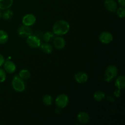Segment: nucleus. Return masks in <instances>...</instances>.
<instances>
[{"label": "nucleus", "mask_w": 125, "mask_h": 125, "mask_svg": "<svg viewBox=\"0 0 125 125\" xmlns=\"http://www.w3.org/2000/svg\"><path fill=\"white\" fill-rule=\"evenodd\" d=\"M70 24L68 21L63 20H58L54 24L52 27V32L56 35H65L70 30Z\"/></svg>", "instance_id": "f257e3e1"}, {"label": "nucleus", "mask_w": 125, "mask_h": 125, "mask_svg": "<svg viewBox=\"0 0 125 125\" xmlns=\"http://www.w3.org/2000/svg\"><path fill=\"white\" fill-rule=\"evenodd\" d=\"M118 74V69L115 65H109L107 67L104 74V80L107 83L113 81Z\"/></svg>", "instance_id": "f03ea898"}, {"label": "nucleus", "mask_w": 125, "mask_h": 125, "mask_svg": "<svg viewBox=\"0 0 125 125\" xmlns=\"http://www.w3.org/2000/svg\"><path fill=\"white\" fill-rule=\"evenodd\" d=\"M12 86L13 90L18 92H22L26 89V85L24 80L20 78L19 76H15L12 81Z\"/></svg>", "instance_id": "7ed1b4c3"}, {"label": "nucleus", "mask_w": 125, "mask_h": 125, "mask_svg": "<svg viewBox=\"0 0 125 125\" xmlns=\"http://www.w3.org/2000/svg\"><path fill=\"white\" fill-rule=\"evenodd\" d=\"M69 102L68 96L66 94H61L58 95L55 100V103L57 107L60 109H63L68 105Z\"/></svg>", "instance_id": "20e7f679"}, {"label": "nucleus", "mask_w": 125, "mask_h": 125, "mask_svg": "<svg viewBox=\"0 0 125 125\" xmlns=\"http://www.w3.org/2000/svg\"><path fill=\"white\" fill-rule=\"evenodd\" d=\"M26 42L28 46L33 48H39L42 44L41 40L39 39V37L35 35H32V34L27 37Z\"/></svg>", "instance_id": "39448f33"}, {"label": "nucleus", "mask_w": 125, "mask_h": 125, "mask_svg": "<svg viewBox=\"0 0 125 125\" xmlns=\"http://www.w3.org/2000/svg\"><path fill=\"white\" fill-rule=\"evenodd\" d=\"M35 22H36V17L31 13L25 15L22 19L23 24L24 26H27L30 27L34 25Z\"/></svg>", "instance_id": "423d86ee"}, {"label": "nucleus", "mask_w": 125, "mask_h": 125, "mask_svg": "<svg viewBox=\"0 0 125 125\" xmlns=\"http://www.w3.org/2000/svg\"><path fill=\"white\" fill-rule=\"evenodd\" d=\"M99 40L104 44H109L113 40V35L108 31L102 32L99 35Z\"/></svg>", "instance_id": "0eeeda50"}, {"label": "nucleus", "mask_w": 125, "mask_h": 125, "mask_svg": "<svg viewBox=\"0 0 125 125\" xmlns=\"http://www.w3.org/2000/svg\"><path fill=\"white\" fill-rule=\"evenodd\" d=\"M18 34L20 36L23 37H27L29 35L32 34V30L29 26L22 25L18 28Z\"/></svg>", "instance_id": "6e6552de"}, {"label": "nucleus", "mask_w": 125, "mask_h": 125, "mask_svg": "<svg viewBox=\"0 0 125 125\" xmlns=\"http://www.w3.org/2000/svg\"><path fill=\"white\" fill-rule=\"evenodd\" d=\"M3 65L5 72L9 73V74L13 73L16 71V69H17L16 65L15 64L14 62L10 61V60H7L6 61H5Z\"/></svg>", "instance_id": "1a4fd4ad"}, {"label": "nucleus", "mask_w": 125, "mask_h": 125, "mask_svg": "<svg viewBox=\"0 0 125 125\" xmlns=\"http://www.w3.org/2000/svg\"><path fill=\"white\" fill-rule=\"evenodd\" d=\"M104 5L107 10L112 13L115 12L118 8V5L115 0H106L104 2Z\"/></svg>", "instance_id": "9d476101"}, {"label": "nucleus", "mask_w": 125, "mask_h": 125, "mask_svg": "<svg viewBox=\"0 0 125 125\" xmlns=\"http://www.w3.org/2000/svg\"><path fill=\"white\" fill-rule=\"evenodd\" d=\"M65 40L63 37L57 35L53 40L54 46L57 50H62L65 46Z\"/></svg>", "instance_id": "9b49d317"}, {"label": "nucleus", "mask_w": 125, "mask_h": 125, "mask_svg": "<svg viewBox=\"0 0 125 125\" xmlns=\"http://www.w3.org/2000/svg\"><path fill=\"white\" fill-rule=\"evenodd\" d=\"M74 79L79 84H83L87 81L88 75L83 72H79L76 73L74 75Z\"/></svg>", "instance_id": "f8f14e48"}, {"label": "nucleus", "mask_w": 125, "mask_h": 125, "mask_svg": "<svg viewBox=\"0 0 125 125\" xmlns=\"http://www.w3.org/2000/svg\"><path fill=\"white\" fill-rule=\"evenodd\" d=\"M77 120L81 124H86L90 122V117L85 112H80L77 115Z\"/></svg>", "instance_id": "ddd939ff"}, {"label": "nucleus", "mask_w": 125, "mask_h": 125, "mask_svg": "<svg viewBox=\"0 0 125 125\" xmlns=\"http://www.w3.org/2000/svg\"><path fill=\"white\" fill-rule=\"evenodd\" d=\"M115 85L118 90H122L124 89L125 87V77L124 76L120 75L116 78Z\"/></svg>", "instance_id": "4468645a"}, {"label": "nucleus", "mask_w": 125, "mask_h": 125, "mask_svg": "<svg viewBox=\"0 0 125 125\" xmlns=\"http://www.w3.org/2000/svg\"><path fill=\"white\" fill-rule=\"evenodd\" d=\"M13 0H0V10L9 9L13 4Z\"/></svg>", "instance_id": "2eb2a0df"}, {"label": "nucleus", "mask_w": 125, "mask_h": 125, "mask_svg": "<svg viewBox=\"0 0 125 125\" xmlns=\"http://www.w3.org/2000/svg\"><path fill=\"white\" fill-rule=\"evenodd\" d=\"M55 35H56L54 34L53 32L48 31L43 35V40L45 42L48 43L54 40Z\"/></svg>", "instance_id": "dca6fc26"}, {"label": "nucleus", "mask_w": 125, "mask_h": 125, "mask_svg": "<svg viewBox=\"0 0 125 125\" xmlns=\"http://www.w3.org/2000/svg\"><path fill=\"white\" fill-rule=\"evenodd\" d=\"M40 47L41 50L46 54H50L52 51V45L47 42L41 44Z\"/></svg>", "instance_id": "f3484780"}, {"label": "nucleus", "mask_w": 125, "mask_h": 125, "mask_svg": "<svg viewBox=\"0 0 125 125\" xmlns=\"http://www.w3.org/2000/svg\"><path fill=\"white\" fill-rule=\"evenodd\" d=\"M105 94L102 91H96L94 94V98L95 101L98 102L102 101L105 98Z\"/></svg>", "instance_id": "a211bd4d"}, {"label": "nucleus", "mask_w": 125, "mask_h": 125, "mask_svg": "<svg viewBox=\"0 0 125 125\" xmlns=\"http://www.w3.org/2000/svg\"><path fill=\"white\" fill-rule=\"evenodd\" d=\"M31 73L29 70L26 69H23L19 72V76L20 78H21L23 80H27L29 78H30L31 77Z\"/></svg>", "instance_id": "6ab92c4d"}, {"label": "nucleus", "mask_w": 125, "mask_h": 125, "mask_svg": "<svg viewBox=\"0 0 125 125\" xmlns=\"http://www.w3.org/2000/svg\"><path fill=\"white\" fill-rule=\"evenodd\" d=\"M9 35L6 31L0 29V45L4 44L8 41Z\"/></svg>", "instance_id": "aec40b11"}, {"label": "nucleus", "mask_w": 125, "mask_h": 125, "mask_svg": "<svg viewBox=\"0 0 125 125\" xmlns=\"http://www.w3.org/2000/svg\"><path fill=\"white\" fill-rule=\"evenodd\" d=\"M13 13L11 10L7 9L4 10V12H2V17L3 18V19L6 20H8L12 18V17H13Z\"/></svg>", "instance_id": "412c9836"}, {"label": "nucleus", "mask_w": 125, "mask_h": 125, "mask_svg": "<svg viewBox=\"0 0 125 125\" xmlns=\"http://www.w3.org/2000/svg\"><path fill=\"white\" fill-rule=\"evenodd\" d=\"M43 103L46 106H51L52 103V98L50 95H45L43 97Z\"/></svg>", "instance_id": "4be33fe9"}, {"label": "nucleus", "mask_w": 125, "mask_h": 125, "mask_svg": "<svg viewBox=\"0 0 125 125\" xmlns=\"http://www.w3.org/2000/svg\"><path fill=\"white\" fill-rule=\"evenodd\" d=\"M116 12H117V14L120 18H125V7H121L117 8V10H116Z\"/></svg>", "instance_id": "5701e85b"}, {"label": "nucleus", "mask_w": 125, "mask_h": 125, "mask_svg": "<svg viewBox=\"0 0 125 125\" xmlns=\"http://www.w3.org/2000/svg\"><path fill=\"white\" fill-rule=\"evenodd\" d=\"M6 79V73L4 70L0 68V83H4Z\"/></svg>", "instance_id": "b1692460"}, {"label": "nucleus", "mask_w": 125, "mask_h": 125, "mask_svg": "<svg viewBox=\"0 0 125 125\" xmlns=\"http://www.w3.org/2000/svg\"><path fill=\"white\" fill-rule=\"evenodd\" d=\"M4 62H5V59L3 55L1 54L0 53V67L3 65Z\"/></svg>", "instance_id": "393cba45"}, {"label": "nucleus", "mask_w": 125, "mask_h": 125, "mask_svg": "<svg viewBox=\"0 0 125 125\" xmlns=\"http://www.w3.org/2000/svg\"><path fill=\"white\" fill-rule=\"evenodd\" d=\"M114 94V96H115V97H119V96H120V95H121L120 90H118V89H117V90H115Z\"/></svg>", "instance_id": "a878e982"}, {"label": "nucleus", "mask_w": 125, "mask_h": 125, "mask_svg": "<svg viewBox=\"0 0 125 125\" xmlns=\"http://www.w3.org/2000/svg\"><path fill=\"white\" fill-rule=\"evenodd\" d=\"M118 2L120 6L125 7V0H118Z\"/></svg>", "instance_id": "bb28decb"}, {"label": "nucleus", "mask_w": 125, "mask_h": 125, "mask_svg": "<svg viewBox=\"0 0 125 125\" xmlns=\"http://www.w3.org/2000/svg\"><path fill=\"white\" fill-rule=\"evenodd\" d=\"M1 17H2V11L1 10H0V18H1Z\"/></svg>", "instance_id": "cd10ccee"}]
</instances>
